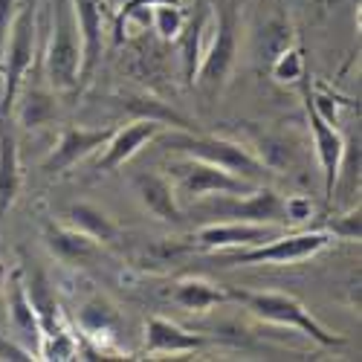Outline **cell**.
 <instances>
[{
	"label": "cell",
	"instance_id": "1",
	"mask_svg": "<svg viewBox=\"0 0 362 362\" xmlns=\"http://www.w3.org/2000/svg\"><path fill=\"white\" fill-rule=\"evenodd\" d=\"M229 290V298H235L238 305H244L255 319L261 322H269V325H279V327H290V330H298L305 334L308 339H313L316 345L322 348H339L345 345V337L342 334H334L327 330L296 296L290 293H276V290H235V287H226Z\"/></svg>",
	"mask_w": 362,
	"mask_h": 362
},
{
	"label": "cell",
	"instance_id": "2",
	"mask_svg": "<svg viewBox=\"0 0 362 362\" xmlns=\"http://www.w3.org/2000/svg\"><path fill=\"white\" fill-rule=\"evenodd\" d=\"M38 6H41V0H23V6L12 18L4 49H0V55H4V64H0V78H4L0 116L15 113V102L21 96L23 78L33 70L35 47H38Z\"/></svg>",
	"mask_w": 362,
	"mask_h": 362
},
{
	"label": "cell",
	"instance_id": "3",
	"mask_svg": "<svg viewBox=\"0 0 362 362\" xmlns=\"http://www.w3.org/2000/svg\"><path fill=\"white\" fill-rule=\"evenodd\" d=\"M235 62H238V4L226 0V4L218 6L212 38H209V44L200 52L192 84H197V90L206 99H215L226 87L235 70Z\"/></svg>",
	"mask_w": 362,
	"mask_h": 362
},
{
	"label": "cell",
	"instance_id": "4",
	"mask_svg": "<svg viewBox=\"0 0 362 362\" xmlns=\"http://www.w3.org/2000/svg\"><path fill=\"white\" fill-rule=\"evenodd\" d=\"M47 81L52 93H76L81 70V35L70 0H58L52 12L49 44L44 52Z\"/></svg>",
	"mask_w": 362,
	"mask_h": 362
},
{
	"label": "cell",
	"instance_id": "5",
	"mask_svg": "<svg viewBox=\"0 0 362 362\" xmlns=\"http://www.w3.org/2000/svg\"><path fill=\"white\" fill-rule=\"evenodd\" d=\"M168 145L174 151L186 157H197V160H206L212 163L240 180H247L252 186H264L273 171L264 160H258L247 145L240 142H232V139H223V136H197V134H174L168 136Z\"/></svg>",
	"mask_w": 362,
	"mask_h": 362
},
{
	"label": "cell",
	"instance_id": "6",
	"mask_svg": "<svg viewBox=\"0 0 362 362\" xmlns=\"http://www.w3.org/2000/svg\"><path fill=\"white\" fill-rule=\"evenodd\" d=\"M168 180L174 186V194L180 200V206H189L194 200H203V197H212V194H247L252 192L255 186L247 183V180H240L212 163L206 160H197V157H183L168 165Z\"/></svg>",
	"mask_w": 362,
	"mask_h": 362
},
{
	"label": "cell",
	"instance_id": "7",
	"mask_svg": "<svg viewBox=\"0 0 362 362\" xmlns=\"http://www.w3.org/2000/svg\"><path fill=\"white\" fill-rule=\"evenodd\" d=\"M301 90V102H305V116L313 134V148H316V160L322 168V180H325V200L334 203V194L339 189V165H342V154H345V136L337 128L334 119H327L313 99V84L310 76H305L298 81Z\"/></svg>",
	"mask_w": 362,
	"mask_h": 362
},
{
	"label": "cell",
	"instance_id": "8",
	"mask_svg": "<svg viewBox=\"0 0 362 362\" xmlns=\"http://www.w3.org/2000/svg\"><path fill=\"white\" fill-rule=\"evenodd\" d=\"M330 244H334V238H330L325 229L290 232V235L269 238V240H264V244H258V247L238 250L235 255L226 258V264H235V267H250V264H298V261H308V258L319 255Z\"/></svg>",
	"mask_w": 362,
	"mask_h": 362
},
{
	"label": "cell",
	"instance_id": "9",
	"mask_svg": "<svg viewBox=\"0 0 362 362\" xmlns=\"http://www.w3.org/2000/svg\"><path fill=\"white\" fill-rule=\"evenodd\" d=\"M78 35H81V70H78V90H84L93 78L102 52H105V15L107 0H70Z\"/></svg>",
	"mask_w": 362,
	"mask_h": 362
},
{
	"label": "cell",
	"instance_id": "10",
	"mask_svg": "<svg viewBox=\"0 0 362 362\" xmlns=\"http://www.w3.org/2000/svg\"><path fill=\"white\" fill-rule=\"evenodd\" d=\"M168 125L160 122V119H148V116H139L134 119L131 125L125 128H119L110 134V139L102 145V157L96 163L99 171H116V168H122L125 163H131L139 151L148 145V142H154Z\"/></svg>",
	"mask_w": 362,
	"mask_h": 362
},
{
	"label": "cell",
	"instance_id": "11",
	"mask_svg": "<svg viewBox=\"0 0 362 362\" xmlns=\"http://www.w3.org/2000/svg\"><path fill=\"white\" fill-rule=\"evenodd\" d=\"M110 128H67L62 136H58V142L52 145V151L47 154V160L41 163V171L44 174H62L67 171L70 165L81 163L84 157L96 154V151H102V145L110 139Z\"/></svg>",
	"mask_w": 362,
	"mask_h": 362
},
{
	"label": "cell",
	"instance_id": "12",
	"mask_svg": "<svg viewBox=\"0 0 362 362\" xmlns=\"http://www.w3.org/2000/svg\"><path fill=\"white\" fill-rule=\"evenodd\" d=\"M215 215L226 221H250V223H273V226H287L284 215V197L269 189V186H255L247 192V197L232 200V203H218Z\"/></svg>",
	"mask_w": 362,
	"mask_h": 362
},
{
	"label": "cell",
	"instance_id": "13",
	"mask_svg": "<svg viewBox=\"0 0 362 362\" xmlns=\"http://www.w3.org/2000/svg\"><path fill=\"white\" fill-rule=\"evenodd\" d=\"M44 247L55 261L67 267H90L102 258V244L96 238L84 235L70 223H47L44 226Z\"/></svg>",
	"mask_w": 362,
	"mask_h": 362
},
{
	"label": "cell",
	"instance_id": "14",
	"mask_svg": "<svg viewBox=\"0 0 362 362\" xmlns=\"http://www.w3.org/2000/svg\"><path fill=\"white\" fill-rule=\"evenodd\" d=\"M279 226L273 223H250V221H223L209 223L197 232V244L203 250H247L258 247L264 240L276 238Z\"/></svg>",
	"mask_w": 362,
	"mask_h": 362
},
{
	"label": "cell",
	"instance_id": "15",
	"mask_svg": "<svg viewBox=\"0 0 362 362\" xmlns=\"http://www.w3.org/2000/svg\"><path fill=\"white\" fill-rule=\"evenodd\" d=\"M21 192V154L15 136V116H0V223L6 221Z\"/></svg>",
	"mask_w": 362,
	"mask_h": 362
},
{
	"label": "cell",
	"instance_id": "16",
	"mask_svg": "<svg viewBox=\"0 0 362 362\" xmlns=\"http://www.w3.org/2000/svg\"><path fill=\"white\" fill-rule=\"evenodd\" d=\"M206 345V337L192 334L165 316H151L145 322V354H194Z\"/></svg>",
	"mask_w": 362,
	"mask_h": 362
},
{
	"label": "cell",
	"instance_id": "17",
	"mask_svg": "<svg viewBox=\"0 0 362 362\" xmlns=\"http://www.w3.org/2000/svg\"><path fill=\"white\" fill-rule=\"evenodd\" d=\"M134 192L139 197V203L148 209L151 215H157L165 223H180L183 221V206H180L174 186L168 174H154V171H145L134 177Z\"/></svg>",
	"mask_w": 362,
	"mask_h": 362
},
{
	"label": "cell",
	"instance_id": "18",
	"mask_svg": "<svg viewBox=\"0 0 362 362\" xmlns=\"http://www.w3.org/2000/svg\"><path fill=\"white\" fill-rule=\"evenodd\" d=\"M6 310H9V325L18 337L33 342V351H38V342H41V325H38V316L29 305V296H26V287H23V273H12L6 279Z\"/></svg>",
	"mask_w": 362,
	"mask_h": 362
},
{
	"label": "cell",
	"instance_id": "19",
	"mask_svg": "<svg viewBox=\"0 0 362 362\" xmlns=\"http://www.w3.org/2000/svg\"><path fill=\"white\" fill-rule=\"evenodd\" d=\"M23 287H26V296H29V305H33L35 316H38V325H41V337L44 334H58L64 330V313H62V305L47 281V276L41 273L38 267H33V273L23 279Z\"/></svg>",
	"mask_w": 362,
	"mask_h": 362
},
{
	"label": "cell",
	"instance_id": "20",
	"mask_svg": "<svg viewBox=\"0 0 362 362\" xmlns=\"http://www.w3.org/2000/svg\"><path fill=\"white\" fill-rule=\"evenodd\" d=\"M174 301L183 310L206 313V310L223 305V301H229V290L221 284L206 281V279H183L174 290Z\"/></svg>",
	"mask_w": 362,
	"mask_h": 362
},
{
	"label": "cell",
	"instance_id": "21",
	"mask_svg": "<svg viewBox=\"0 0 362 362\" xmlns=\"http://www.w3.org/2000/svg\"><path fill=\"white\" fill-rule=\"evenodd\" d=\"M64 223L81 229L90 238H96L99 244H110V240L119 235L113 218L105 212V209L93 206V203H76V206H70L64 212Z\"/></svg>",
	"mask_w": 362,
	"mask_h": 362
},
{
	"label": "cell",
	"instance_id": "22",
	"mask_svg": "<svg viewBox=\"0 0 362 362\" xmlns=\"http://www.w3.org/2000/svg\"><path fill=\"white\" fill-rule=\"evenodd\" d=\"M23 128H44L58 116V105L49 90H26L15 102V113H12Z\"/></svg>",
	"mask_w": 362,
	"mask_h": 362
},
{
	"label": "cell",
	"instance_id": "23",
	"mask_svg": "<svg viewBox=\"0 0 362 362\" xmlns=\"http://www.w3.org/2000/svg\"><path fill=\"white\" fill-rule=\"evenodd\" d=\"M269 73H273V78L279 84H298L301 78L308 76V67H305V52H301V47L290 44L287 49H281L273 64H269Z\"/></svg>",
	"mask_w": 362,
	"mask_h": 362
},
{
	"label": "cell",
	"instance_id": "24",
	"mask_svg": "<svg viewBox=\"0 0 362 362\" xmlns=\"http://www.w3.org/2000/svg\"><path fill=\"white\" fill-rule=\"evenodd\" d=\"M35 354H38V359H49V362L78 359V337H73L67 327L58 330V334H44Z\"/></svg>",
	"mask_w": 362,
	"mask_h": 362
},
{
	"label": "cell",
	"instance_id": "25",
	"mask_svg": "<svg viewBox=\"0 0 362 362\" xmlns=\"http://www.w3.org/2000/svg\"><path fill=\"white\" fill-rule=\"evenodd\" d=\"M151 23H154L163 41H177L186 29V12H183V6H171V4L154 6L151 9Z\"/></svg>",
	"mask_w": 362,
	"mask_h": 362
},
{
	"label": "cell",
	"instance_id": "26",
	"mask_svg": "<svg viewBox=\"0 0 362 362\" xmlns=\"http://www.w3.org/2000/svg\"><path fill=\"white\" fill-rule=\"evenodd\" d=\"M322 229L330 238L345 240V244H359V238H362V212H359V203L351 206L348 212H342V215H334Z\"/></svg>",
	"mask_w": 362,
	"mask_h": 362
},
{
	"label": "cell",
	"instance_id": "27",
	"mask_svg": "<svg viewBox=\"0 0 362 362\" xmlns=\"http://www.w3.org/2000/svg\"><path fill=\"white\" fill-rule=\"evenodd\" d=\"M293 26L284 21V18H273L264 29H261V49L269 55V58H276L281 49H287L293 44Z\"/></svg>",
	"mask_w": 362,
	"mask_h": 362
},
{
	"label": "cell",
	"instance_id": "28",
	"mask_svg": "<svg viewBox=\"0 0 362 362\" xmlns=\"http://www.w3.org/2000/svg\"><path fill=\"white\" fill-rule=\"evenodd\" d=\"M165 4H171V6H183V0H125V4L119 6L116 15H113L116 38H119V29H122V21H125L131 12H136V9H154V6H165Z\"/></svg>",
	"mask_w": 362,
	"mask_h": 362
},
{
	"label": "cell",
	"instance_id": "29",
	"mask_svg": "<svg viewBox=\"0 0 362 362\" xmlns=\"http://www.w3.org/2000/svg\"><path fill=\"white\" fill-rule=\"evenodd\" d=\"M284 215H287V223H301L313 215V206L308 197H284Z\"/></svg>",
	"mask_w": 362,
	"mask_h": 362
},
{
	"label": "cell",
	"instance_id": "30",
	"mask_svg": "<svg viewBox=\"0 0 362 362\" xmlns=\"http://www.w3.org/2000/svg\"><path fill=\"white\" fill-rule=\"evenodd\" d=\"M0 359H9V362H33V359H38V356L33 354V348L18 345V342H9V339H0Z\"/></svg>",
	"mask_w": 362,
	"mask_h": 362
},
{
	"label": "cell",
	"instance_id": "31",
	"mask_svg": "<svg viewBox=\"0 0 362 362\" xmlns=\"http://www.w3.org/2000/svg\"><path fill=\"white\" fill-rule=\"evenodd\" d=\"M15 12H18V0H0V49H4V41L9 35Z\"/></svg>",
	"mask_w": 362,
	"mask_h": 362
},
{
	"label": "cell",
	"instance_id": "32",
	"mask_svg": "<svg viewBox=\"0 0 362 362\" xmlns=\"http://www.w3.org/2000/svg\"><path fill=\"white\" fill-rule=\"evenodd\" d=\"M6 279H9V276H6V269L0 267V301L6 298Z\"/></svg>",
	"mask_w": 362,
	"mask_h": 362
}]
</instances>
